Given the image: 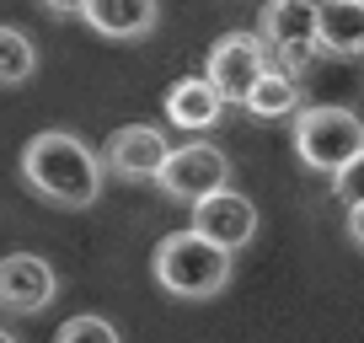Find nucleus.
I'll list each match as a JSON object with an SVG mask.
<instances>
[{"instance_id": "nucleus-1", "label": "nucleus", "mask_w": 364, "mask_h": 343, "mask_svg": "<svg viewBox=\"0 0 364 343\" xmlns=\"http://www.w3.org/2000/svg\"><path fill=\"white\" fill-rule=\"evenodd\" d=\"M22 183L59 209H86L102 199L107 167L86 139L65 134V129H43L22 145Z\"/></svg>"}, {"instance_id": "nucleus-2", "label": "nucleus", "mask_w": 364, "mask_h": 343, "mask_svg": "<svg viewBox=\"0 0 364 343\" xmlns=\"http://www.w3.org/2000/svg\"><path fill=\"white\" fill-rule=\"evenodd\" d=\"M150 274L166 295L177 300H215L220 290L230 285V252L204 241L193 226L188 231H171V236L156 241L150 252Z\"/></svg>"}, {"instance_id": "nucleus-3", "label": "nucleus", "mask_w": 364, "mask_h": 343, "mask_svg": "<svg viewBox=\"0 0 364 343\" xmlns=\"http://www.w3.org/2000/svg\"><path fill=\"white\" fill-rule=\"evenodd\" d=\"M295 156L306 161L311 172H327L338 177L348 161L364 156V118L353 107L338 102H316L295 118Z\"/></svg>"}, {"instance_id": "nucleus-4", "label": "nucleus", "mask_w": 364, "mask_h": 343, "mask_svg": "<svg viewBox=\"0 0 364 343\" xmlns=\"http://www.w3.org/2000/svg\"><path fill=\"white\" fill-rule=\"evenodd\" d=\"M257 38L273 54V70L284 75H300L311 59L321 54V6H306V0H273L257 16Z\"/></svg>"}, {"instance_id": "nucleus-5", "label": "nucleus", "mask_w": 364, "mask_h": 343, "mask_svg": "<svg viewBox=\"0 0 364 343\" xmlns=\"http://www.w3.org/2000/svg\"><path fill=\"white\" fill-rule=\"evenodd\" d=\"M156 183H161L166 199L204 204V199H215V194L230 188V156L220 145H209V139H188V145H177L166 156V167H161Z\"/></svg>"}, {"instance_id": "nucleus-6", "label": "nucleus", "mask_w": 364, "mask_h": 343, "mask_svg": "<svg viewBox=\"0 0 364 343\" xmlns=\"http://www.w3.org/2000/svg\"><path fill=\"white\" fill-rule=\"evenodd\" d=\"M268 48H262L257 33H225L215 48H209V86L225 97V107H247L252 92H257V80L268 75Z\"/></svg>"}, {"instance_id": "nucleus-7", "label": "nucleus", "mask_w": 364, "mask_h": 343, "mask_svg": "<svg viewBox=\"0 0 364 343\" xmlns=\"http://www.w3.org/2000/svg\"><path fill=\"white\" fill-rule=\"evenodd\" d=\"M171 145L156 124H124L107 134V150H102V167L124 183H156L161 167H166Z\"/></svg>"}, {"instance_id": "nucleus-8", "label": "nucleus", "mask_w": 364, "mask_h": 343, "mask_svg": "<svg viewBox=\"0 0 364 343\" xmlns=\"http://www.w3.org/2000/svg\"><path fill=\"white\" fill-rule=\"evenodd\" d=\"M59 295V274L48 268V258L38 252H6L0 258V306L16 311V317H33L48 311Z\"/></svg>"}, {"instance_id": "nucleus-9", "label": "nucleus", "mask_w": 364, "mask_h": 343, "mask_svg": "<svg viewBox=\"0 0 364 343\" xmlns=\"http://www.w3.org/2000/svg\"><path fill=\"white\" fill-rule=\"evenodd\" d=\"M193 231L236 258V252L252 247V236H257V204H252L247 194H236V188H225V194L193 204Z\"/></svg>"}, {"instance_id": "nucleus-10", "label": "nucleus", "mask_w": 364, "mask_h": 343, "mask_svg": "<svg viewBox=\"0 0 364 343\" xmlns=\"http://www.w3.org/2000/svg\"><path fill=\"white\" fill-rule=\"evenodd\" d=\"M80 22H86L91 33H102L107 43H139V38L156 33L161 6L156 0H86Z\"/></svg>"}, {"instance_id": "nucleus-11", "label": "nucleus", "mask_w": 364, "mask_h": 343, "mask_svg": "<svg viewBox=\"0 0 364 343\" xmlns=\"http://www.w3.org/2000/svg\"><path fill=\"white\" fill-rule=\"evenodd\" d=\"M220 113H225V97L209 86V75H182L166 86V124L177 129H215Z\"/></svg>"}, {"instance_id": "nucleus-12", "label": "nucleus", "mask_w": 364, "mask_h": 343, "mask_svg": "<svg viewBox=\"0 0 364 343\" xmlns=\"http://www.w3.org/2000/svg\"><path fill=\"white\" fill-rule=\"evenodd\" d=\"M321 54L364 59V0H327L321 6Z\"/></svg>"}, {"instance_id": "nucleus-13", "label": "nucleus", "mask_w": 364, "mask_h": 343, "mask_svg": "<svg viewBox=\"0 0 364 343\" xmlns=\"http://www.w3.org/2000/svg\"><path fill=\"white\" fill-rule=\"evenodd\" d=\"M247 113H252V118H289V113H295V118H300L306 107H300L295 75H284V70H268V75L257 80V92H252Z\"/></svg>"}, {"instance_id": "nucleus-14", "label": "nucleus", "mask_w": 364, "mask_h": 343, "mask_svg": "<svg viewBox=\"0 0 364 343\" xmlns=\"http://www.w3.org/2000/svg\"><path fill=\"white\" fill-rule=\"evenodd\" d=\"M38 75V43L22 27H0V86H27Z\"/></svg>"}, {"instance_id": "nucleus-15", "label": "nucleus", "mask_w": 364, "mask_h": 343, "mask_svg": "<svg viewBox=\"0 0 364 343\" xmlns=\"http://www.w3.org/2000/svg\"><path fill=\"white\" fill-rule=\"evenodd\" d=\"M54 343H124V338H118V327L107 317H86V311H80V317H70L65 327L54 332Z\"/></svg>"}, {"instance_id": "nucleus-16", "label": "nucleus", "mask_w": 364, "mask_h": 343, "mask_svg": "<svg viewBox=\"0 0 364 343\" xmlns=\"http://www.w3.org/2000/svg\"><path fill=\"white\" fill-rule=\"evenodd\" d=\"M332 194H338L348 209H364V156H359V161H348V167L332 177Z\"/></svg>"}, {"instance_id": "nucleus-17", "label": "nucleus", "mask_w": 364, "mask_h": 343, "mask_svg": "<svg viewBox=\"0 0 364 343\" xmlns=\"http://www.w3.org/2000/svg\"><path fill=\"white\" fill-rule=\"evenodd\" d=\"M348 241L364 252V209H348Z\"/></svg>"}, {"instance_id": "nucleus-18", "label": "nucleus", "mask_w": 364, "mask_h": 343, "mask_svg": "<svg viewBox=\"0 0 364 343\" xmlns=\"http://www.w3.org/2000/svg\"><path fill=\"white\" fill-rule=\"evenodd\" d=\"M0 343H16V338H11V332H6V327H0Z\"/></svg>"}]
</instances>
